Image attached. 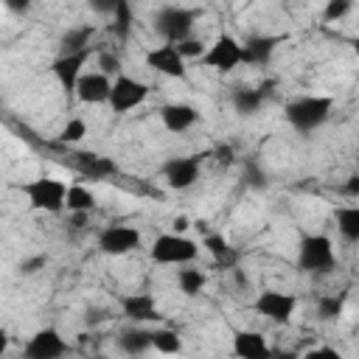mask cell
Returning a JSON list of instances; mask_svg holds the SVG:
<instances>
[{"instance_id":"cell-1","label":"cell","mask_w":359,"mask_h":359,"mask_svg":"<svg viewBox=\"0 0 359 359\" xmlns=\"http://www.w3.org/2000/svg\"><path fill=\"white\" fill-rule=\"evenodd\" d=\"M331 107H334V101L328 95H306V98H297V101L286 104V121L297 132H311L320 123H325Z\"/></svg>"},{"instance_id":"cell-2","label":"cell","mask_w":359,"mask_h":359,"mask_svg":"<svg viewBox=\"0 0 359 359\" xmlns=\"http://www.w3.org/2000/svg\"><path fill=\"white\" fill-rule=\"evenodd\" d=\"M297 266L303 272H317V275H325L337 266V258H334V244L328 236H320V233H309L300 238V252H297Z\"/></svg>"},{"instance_id":"cell-3","label":"cell","mask_w":359,"mask_h":359,"mask_svg":"<svg viewBox=\"0 0 359 359\" xmlns=\"http://www.w3.org/2000/svg\"><path fill=\"white\" fill-rule=\"evenodd\" d=\"M22 194L28 196V202H31L34 210L59 213L65 208L67 185L62 180H53V177H36V180H31V182L22 185Z\"/></svg>"},{"instance_id":"cell-4","label":"cell","mask_w":359,"mask_h":359,"mask_svg":"<svg viewBox=\"0 0 359 359\" xmlns=\"http://www.w3.org/2000/svg\"><path fill=\"white\" fill-rule=\"evenodd\" d=\"M194 28V11L180 8V6H163L154 14V31L165 39V45H177L191 36Z\"/></svg>"},{"instance_id":"cell-5","label":"cell","mask_w":359,"mask_h":359,"mask_svg":"<svg viewBox=\"0 0 359 359\" xmlns=\"http://www.w3.org/2000/svg\"><path fill=\"white\" fill-rule=\"evenodd\" d=\"M199 247L196 241L180 236V233H165L160 238H154L151 244V261L157 264H191L196 258Z\"/></svg>"},{"instance_id":"cell-6","label":"cell","mask_w":359,"mask_h":359,"mask_svg":"<svg viewBox=\"0 0 359 359\" xmlns=\"http://www.w3.org/2000/svg\"><path fill=\"white\" fill-rule=\"evenodd\" d=\"M146 95H149V87L143 84V81H137V79H132V76H115L112 79V87H109V107H112V112H129V109H135V107H140L143 101H146Z\"/></svg>"},{"instance_id":"cell-7","label":"cell","mask_w":359,"mask_h":359,"mask_svg":"<svg viewBox=\"0 0 359 359\" xmlns=\"http://www.w3.org/2000/svg\"><path fill=\"white\" fill-rule=\"evenodd\" d=\"M208 154H191V157H171L163 165V177L168 182V188L174 191H185L199 180V165Z\"/></svg>"},{"instance_id":"cell-8","label":"cell","mask_w":359,"mask_h":359,"mask_svg":"<svg viewBox=\"0 0 359 359\" xmlns=\"http://www.w3.org/2000/svg\"><path fill=\"white\" fill-rule=\"evenodd\" d=\"M202 65L205 67H213V70H233L236 65H241V45L233 39V36H219L205 53H202Z\"/></svg>"},{"instance_id":"cell-9","label":"cell","mask_w":359,"mask_h":359,"mask_svg":"<svg viewBox=\"0 0 359 359\" xmlns=\"http://www.w3.org/2000/svg\"><path fill=\"white\" fill-rule=\"evenodd\" d=\"M294 309H297V297L286 294V292H272L269 289V292H261L258 300H255V311L264 314L272 323H289Z\"/></svg>"},{"instance_id":"cell-10","label":"cell","mask_w":359,"mask_h":359,"mask_svg":"<svg viewBox=\"0 0 359 359\" xmlns=\"http://www.w3.org/2000/svg\"><path fill=\"white\" fill-rule=\"evenodd\" d=\"M65 351H67V342L62 339V334L56 328H42L28 339L22 356L25 359H59Z\"/></svg>"},{"instance_id":"cell-11","label":"cell","mask_w":359,"mask_h":359,"mask_svg":"<svg viewBox=\"0 0 359 359\" xmlns=\"http://www.w3.org/2000/svg\"><path fill=\"white\" fill-rule=\"evenodd\" d=\"M98 247H101V252H107V255H123V252H132V250L140 247V233H137L135 227L115 224V227L101 230Z\"/></svg>"},{"instance_id":"cell-12","label":"cell","mask_w":359,"mask_h":359,"mask_svg":"<svg viewBox=\"0 0 359 359\" xmlns=\"http://www.w3.org/2000/svg\"><path fill=\"white\" fill-rule=\"evenodd\" d=\"M146 65L163 76H171V79H182L185 76V59L177 53L174 45H160L154 50L146 53Z\"/></svg>"},{"instance_id":"cell-13","label":"cell","mask_w":359,"mask_h":359,"mask_svg":"<svg viewBox=\"0 0 359 359\" xmlns=\"http://www.w3.org/2000/svg\"><path fill=\"white\" fill-rule=\"evenodd\" d=\"M87 56H90V50L70 53V56H56V59H53L50 70H53V76H56V81L62 84L65 93H73V90H76V81H79V76H81V67H84Z\"/></svg>"},{"instance_id":"cell-14","label":"cell","mask_w":359,"mask_h":359,"mask_svg":"<svg viewBox=\"0 0 359 359\" xmlns=\"http://www.w3.org/2000/svg\"><path fill=\"white\" fill-rule=\"evenodd\" d=\"M109 87H112V81L107 76H101V73H81L73 93L79 95L81 104H101V101L109 98Z\"/></svg>"},{"instance_id":"cell-15","label":"cell","mask_w":359,"mask_h":359,"mask_svg":"<svg viewBox=\"0 0 359 359\" xmlns=\"http://www.w3.org/2000/svg\"><path fill=\"white\" fill-rule=\"evenodd\" d=\"M233 353L238 359H269V345L258 331H238L233 337Z\"/></svg>"},{"instance_id":"cell-16","label":"cell","mask_w":359,"mask_h":359,"mask_svg":"<svg viewBox=\"0 0 359 359\" xmlns=\"http://www.w3.org/2000/svg\"><path fill=\"white\" fill-rule=\"evenodd\" d=\"M160 121L168 132H185L199 121V112L191 104H165L160 109Z\"/></svg>"},{"instance_id":"cell-17","label":"cell","mask_w":359,"mask_h":359,"mask_svg":"<svg viewBox=\"0 0 359 359\" xmlns=\"http://www.w3.org/2000/svg\"><path fill=\"white\" fill-rule=\"evenodd\" d=\"M278 42H280V36H247V42L241 45V62L266 65L272 59Z\"/></svg>"},{"instance_id":"cell-18","label":"cell","mask_w":359,"mask_h":359,"mask_svg":"<svg viewBox=\"0 0 359 359\" xmlns=\"http://www.w3.org/2000/svg\"><path fill=\"white\" fill-rule=\"evenodd\" d=\"M93 34H95V28H93L90 22L65 31V36H62V42H59V56H70V53L90 50V39H93Z\"/></svg>"},{"instance_id":"cell-19","label":"cell","mask_w":359,"mask_h":359,"mask_svg":"<svg viewBox=\"0 0 359 359\" xmlns=\"http://www.w3.org/2000/svg\"><path fill=\"white\" fill-rule=\"evenodd\" d=\"M121 309L135 323H146V320H154L157 317V306H154V297L151 294H129V297L121 300Z\"/></svg>"},{"instance_id":"cell-20","label":"cell","mask_w":359,"mask_h":359,"mask_svg":"<svg viewBox=\"0 0 359 359\" xmlns=\"http://www.w3.org/2000/svg\"><path fill=\"white\" fill-rule=\"evenodd\" d=\"M76 160H79V168H81V174H84V177H90V180H104V177L115 174V163H112L109 157H101V154H87V151H81V154H76Z\"/></svg>"},{"instance_id":"cell-21","label":"cell","mask_w":359,"mask_h":359,"mask_svg":"<svg viewBox=\"0 0 359 359\" xmlns=\"http://www.w3.org/2000/svg\"><path fill=\"white\" fill-rule=\"evenodd\" d=\"M118 345H121L123 353H129V356H140V353H146V351L151 348V331L137 328V325H135V328H126V331H121Z\"/></svg>"},{"instance_id":"cell-22","label":"cell","mask_w":359,"mask_h":359,"mask_svg":"<svg viewBox=\"0 0 359 359\" xmlns=\"http://www.w3.org/2000/svg\"><path fill=\"white\" fill-rule=\"evenodd\" d=\"M230 98H233V107H236L238 115H255L264 107L261 93L252 90V87H233V95Z\"/></svg>"},{"instance_id":"cell-23","label":"cell","mask_w":359,"mask_h":359,"mask_svg":"<svg viewBox=\"0 0 359 359\" xmlns=\"http://www.w3.org/2000/svg\"><path fill=\"white\" fill-rule=\"evenodd\" d=\"M65 208L73 213H90L95 208V196H93V191H87L81 185H70L65 194Z\"/></svg>"},{"instance_id":"cell-24","label":"cell","mask_w":359,"mask_h":359,"mask_svg":"<svg viewBox=\"0 0 359 359\" xmlns=\"http://www.w3.org/2000/svg\"><path fill=\"white\" fill-rule=\"evenodd\" d=\"M337 227H339L342 238L356 241L359 238V208H353V205L337 208Z\"/></svg>"},{"instance_id":"cell-25","label":"cell","mask_w":359,"mask_h":359,"mask_svg":"<svg viewBox=\"0 0 359 359\" xmlns=\"http://www.w3.org/2000/svg\"><path fill=\"white\" fill-rule=\"evenodd\" d=\"M205 250L213 255V261H216L219 266H233L236 258H238L236 250H233L222 236H208V238H205Z\"/></svg>"},{"instance_id":"cell-26","label":"cell","mask_w":359,"mask_h":359,"mask_svg":"<svg viewBox=\"0 0 359 359\" xmlns=\"http://www.w3.org/2000/svg\"><path fill=\"white\" fill-rule=\"evenodd\" d=\"M177 286H180L182 294L194 297V294L202 292V286H205V275H202L199 269H194V266H185V269L177 272Z\"/></svg>"},{"instance_id":"cell-27","label":"cell","mask_w":359,"mask_h":359,"mask_svg":"<svg viewBox=\"0 0 359 359\" xmlns=\"http://www.w3.org/2000/svg\"><path fill=\"white\" fill-rule=\"evenodd\" d=\"M151 348H157L160 353H177L182 348V339L171 328H157V331H151Z\"/></svg>"},{"instance_id":"cell-28","label":"cell","mask_w":359,"mask_h":359,"mask_svg":"<svg viewBox=\"0 0 359 359\" xmlns=\"http://www.w3.org/2000/svg\"><path fill=\"white\" fill-rule=\"evenodd\" d=\"M112 34L115 36H121V39H126L129 36V28H132V8H129V3H123V0H118L115 3V11H112Z\"/></svg>"},{"instance_id":"cell-29","label":"cell","mask_w":359,"mask_h":359,"mask_svg":"<svg viewBox=\"0 0 359 359\" xmlns=\"http://www.w3.org/2000/svg\"><path fill=\"white\" fill-rule=\"evenodd\" d=\"M84 135H87V123H84L81 118H73V121H67L65 129L59 132V140H62V143H79Z\"/></svg>"},{"instance_id":"cell-30","label":"cell","mask_w":359,"mask_h":359,"mask_svg":"<svg viewBox=\"0 0 359 359\" xmlns=\"http://www.w3.org/2000/svg\"><path fill=\"white\" fill-rule=\"evenodd\" d=\"M317 314L320 320H334L342 314V297H323L320 306H317Z\"/></svg>"},{"instance_id":"cell-31","label":"cell","mask_w":359,"mask_h":359,"mask_svg":"<svg viewBox=\"0 0 359 359\" xmlns=\"http://www.w3.org/2000/svg\"><path fill=\"white\" fill-rule=\"evenodd\" d=\"M98 67H101L98 73L107 76V79H109V76H121V59H118L115 53H101V56H98Z\"/></svg>"},{"instance_id":"cell-32","label":"cell","mask_w":359,"mask_h":359,"mask_svg":"<svg viewBox=\"0 0 359 359\" xmlns=\"http://www.w3.org/2000/svg\"><path fill=\"white\" fill-rule=\"evenodd\" d=\"M348 11H351V3H348V0H328V6H325V20L334 22V20H339V17L348 14Z\"/></svg>"},{"instance_id":"cell-33","label":"cell","mask_w":359,"mask_h":359,"mask_svg":"<svg viewBox=\"0 0 359 359\" xmlns=\"http://www.w3.org/2000/svg\"><path fill=\"white\" fill-rule=\"evenodd\" d=\"M177 48V53L182 56V59H188V56H202V42H196V39H182V42H177L174 45Z\"/></svg>"},{"instance_id":"cell-34","label":"cell","mask_w":359,"mask_h":359,"mask_svg":"<svg viewBox=\"0 0 359 359\" xmlns=\"http://www.w3.org/2000/svg\"><path fill=\"white\" fill-rule=\"evenodd\" d=\"M244 182H250L252 188H264V185H266V174H264V171H258V165H255V163H250V165L244 168Z\"/></svg>"},{"instance_id":"cell-35","label":"cell","mask_w":359,"mask_h":359,"mask_svg":"<svg viewBox=\"0 0 359 359\" xmlns=\"http://www.w3.org/2000/svg\"><path fill=\"white\" fill-rule=\"evenodd\" d=\"M303 359H342V353L334 348H311Z\"/></svg>"},{"instance_id":"cell-36","label":"cell","mask_w":359,"mask_h":359,"mask_svg":"<svg viewBox=\"0 0 359 359\" xmlns=\"http://www.w3.org/2000/svg\"><path fill=\"white\" fill-rule=\"evenodd\" d=\"M45 261H48L45 255H34V258H28V261L20 264V272H22V275H34L39 266H45Z\"/></svg>"},{"instance_id":"cell-37","label":"cell","mask_w":359,"mask_h":359,"mask_svg":"<svg viewBox=\"0 0 359 359\" xmlns=\"http://www.w3.org/2000/svg\"><path fill=\"white\" fill-rule=\"evenodd\" d=\"M213 154H216V160H219L222 165H230V163H233V146H219Z\"/></svg>"},{"instance_id":"cell-38","label":"cell","mask_w":359,"mask_h":359,"mask_svg":"<svg viewBox=\"0 0 359 359\" xmlns=\"http://www.w3.org/2000/svg\"><path fill=\"white\" fill-rule=\"evenodd\" d=\"M269 359H300V356H297L294 351H272Z\"/></svg>"},{"instance_id":"cell-39","label":"cell","mask_w":359,"mask_h":359,"mask_svg":"<svg viewBox=\"0 0 359 359\" xmlns=\"http://www.w3.org/2000/svg\"><path fill=\"white\" fill-rule=\"evenodd\" d=\"M6 348H8V334H6V328H0V356L6 353Z\"/></svg>"},{"instance_id":"cell-40","label":"cell","mask_w":359,"mask_h":359,"mask_svg":"<svg viewBox=\"0 0 359 359\" xmlns=\"http://www.w3.org/2000/svg\"><path fill=\"white\" fill-rule=\"evenodd\" d=\"M348 194H351V196L359 194V180H356V177H351V182H348Z\"/></svg>"},{"instance_id":"cell-41","label":"cell","mask_w":359,"mask_h":359,"mask_svg":"<svg viewBox=\"0 0 359 359\" xmlns=\"http://www.w3.org/2000/svg\"><path fill=\"white\" fill-rule=\"evenodd\" d=\"M174 227H177V230L182 233V230L188 227V219H185V216H177V219H174Z\"/></svg>"},{"instance_id":"cell-42","label":"cell","mask_w":359,"mask_h":359,"mask_svg":"<svg viewBox=\"0 0 359 359\" xmlns=\"http://www.w3.org/2000/svg\"><path fill=\"white\" fill-rule=\"evenodd\" d=\"M104 359H107V356H104Z\"/></svg>"}]
</instances>
